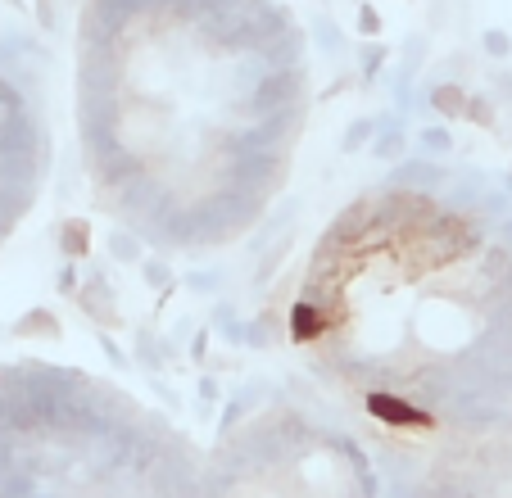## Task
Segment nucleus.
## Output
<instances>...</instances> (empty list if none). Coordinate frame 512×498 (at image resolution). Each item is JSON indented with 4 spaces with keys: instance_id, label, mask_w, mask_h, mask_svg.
<instances>
[{
    "instance_id": "nucleus-4",
    "label": "nucleus",
    "mask_w": 512,
    "mask_h": 498,
    "mask_svg": "<svg viewBox=\"0 0 512 498\" xmlns=\"http://www.w3.org/2000/svg\"><path fill=\"white\" fill-rule=\"evenodd\" d=\"M50 173L46 114L10 68L0 64V249L41 200Z\"/></svg>"
},
{
    "instance_id": "nucleus-3",
    "label": "nucleus",
    "mask_w": 512,
    "mask_h": 498,
    "mask_svg": "<svg viewBox=\"0 0 512 498\" xmlns=\"http://www.w3.org/2000/svg\"><path fill=\"white\" fill-rule=\"evenodd\" d=\"M0 498H381L349 426L304 403L245 412L195 444L87 367H0Z\"/></svg>"
},
{
    "instance_id": "nucleus-1",
    "label": "nucleus",
    "mask_w": 512,
    "mask_h": 498,
    "mask_svg": "<svg viewBox=\"0 0 512 498\" xmlns=\"http://www.w3.org/2000/svg\"><path fill=\"white\" fill-rule=\"evenodd\" d=\"M309 96V41L286 0H82V168L150 249L213 254L250 236L290 182Z\"/></svg>"
},
{
    "instance_id": "nucleus-2",
    "label": "nucleus",
    "mask_w": 512,
    "mask_h": 498,
    "mask_svg": "<svg viewBox=\"0 0 512 498\" xmlns=\"http://www.w3.org/2000/svg\"><path fill=\"white\" fill-rule=\"evenodd\" d=\"M295 340L318 376L408 444L512 426V200L463 168L404 163L313 240Z\"/></svg>"
},
{
    "instance_id": "nucleus-5",
    "label": "nucleus",
    "mask_w": 512,
    "mask_h": 498,
    "mask_svg": "<svg viewBox=\"0 0 512 498\" xmlns=\"http://www.w3.org/2000/svg\"><path fill=\"white\" fill-rule=\"evenodd\" d=\"M408 498H512V426L435 449Z\"/></svg>"
}]
</instances>
